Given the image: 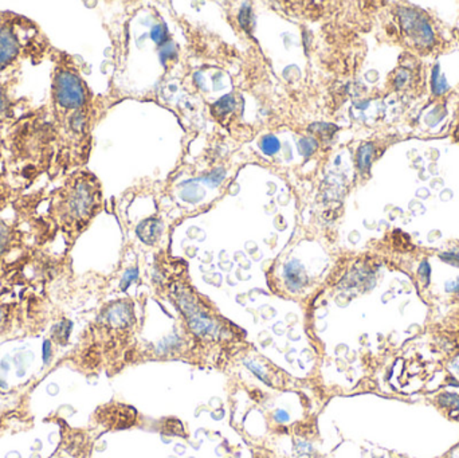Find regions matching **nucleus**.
Masks as SVG:
<instances>
[{
  "label": "nucleus",
  "mask_w": 459,
  "mask_h": 458,
  "mask_svg": "<svg viewBox=\"0 0 459 458\" xmlns=\"http://www.w3.org/2000/svg\"><path fill=\"white\" fill-rule=\"evenodd\" d=\"M175 54H177V50H175L174 45L169 43V45L164 46L163 50H161V59L166 61V59L174 58Z\"/></svg>",
  "instance_id": "412c9836"
},
{
  "label": "nucleus",
  "mask_w": 459,
  "mask_h": 458,
  "mask_svg": "<svg viewBox=\"0 0 459 458\" xmlns=\"http://www.w3.org/2000/svg\"><path fill=\"white\" fill-rule=\"evenodd\" d=\"M48 59L51 74L48 105L56 134V158L48 179L56 182L88 163L94 101L72 54L54 48Z\"/></svg>",
  "instance_id": "f257e3e1"
},
{
  "label": "nucleus",
  "mask_w": 459,
  "mask_h": 458,
  "mask_svg": "<svg viewBox=\"0 0 459 458\" xmlns=\"http://www.w3.org/2000/svg\"><path fill=\"white\" fill-rule=\"evenodd\" d=\"M274 419H275V421L281 422V424H283V422L289 421V414L283 410H277V411H275Z\"/></svg>",
  "instance_id": "4be33fe9"
},
{
  "label": "nucleus",
  "mask_w": 459,
  "mask_h": 458,
  "mask_svg": "<svg viewBox=\"0 0 459 458\" xmlns=\"http://www.w3.org/2000/svg\"><path fill=\"white\" fill-rule=\"evenodd\" d=\"M151 37L156 43H161L166 38V30L163 29V26H155L151 32Z\"/></svg>",
  "instance_id": "aec40b11"
},
{
  "label": "nucleus",
  "mask_w": 459,
  "mask_h": 458,
  "mask_svg": "<svg viewBox=\"0 0 459 458\" xmlns=\"http://www.w3.org/2000/svg\"><path fill=\"white\" fill-rule=\"evenodd\" d=\"M137 279V269H131V271L126 272V276H124L123 282H121V288L123 289H126L134 280Z\"/></svg>",
  "instance_id": "6ab92c4d"
},
{
  "label": "nucleus",
  "mask_w": 459,
  "mask_h": 458,
  "mask_svg": "<svg viewBox=\"0 0 459 458\" xmlns=\"http://www.w3.org/2000/svg\"><path fill=\"white\" fill-rule=\"evenodd\" d=\"M372 155H374V148L371 144H364L358 152V164L360 169H368L371 164Z\"/></svg>",
  "instance_id": "f8f14e48"
},
{
  "label": "nucleus",
  "mask_w": 459,
  "mask_h": 458,
  "mask_svg": "<svg viewBox=\"0 0 459 458\" xmlns=\"http://www.w3.org/2000/svg\"><path fill=\"white\" fill-rule=\"evenodd\" d=\"M134 409L121 405H105L94 413V419L108 429H126L134 424Z\"/></svg>",
  "instance_id": "6e6552de"
},
{
  "label": "nucleus",
  "mask_w": 459,
  "mask_h": 458,
  "mask_svg": "<svg viewBox=\"0 0 459 458\" xmlns=\"http://www.w3.org/2000/svg\"><path fill=\"white\" fill-rule=\"evenodd\" d=\"M2 137L8 174L15 185L26 191L48 177L56 158V134L48 104L30 108Z\"/></svg>",
  "instance_id": "f03ea898"
},
{
  "label": "nucleus",
  "mask_w": 459,
  "mask_h": 458,
  "mask_svg": "<svg viewBox=\"0 0 459 458\" xmlns=\"http://www.w3.org/2000/svg\"><path fill=\"white\" fill-rule=\"evenodd\" d=\"M53 48L37 22L13 11H0V77L16 74L27 62L40 64Z\"/></svg>",
  "instance_id": "20e7f679"
},
{
  "label": "nucleus",
  "mask_w": 459,
  "mask_h": 458,
  "mask_svg": "<svg viewBox=\"0 0 459 458\" xmlns=\"http://www.w3.org/2000/svg\"><path fill=\"white\" fill-rule=\"evenodd\" d=\"M43 203L45 212L39 215L43 225L48 233L62 237L69 252L101 210V183L89 169H77L46 193Z\"/></svg>",
  "instance_id": "7ed1b4c3"
},
{
  "label": "nucleus",
  "mask_w": 459,
  "mask_h": 458,
  "mask_svg": "<svg viewBox=\"0 0 459 458\" xmlns=\"http://www.w3.org/2000/svg\"><path fill=\"white\" fill-rule=\"evenodd\" d=\"M19 82V73L0 77V136L31 108L29 107V99L18 96Z\"/></svg>",
  "instance_id": "0eeeda50"
},
{
  "label": "nucleus",
  "mask_w": 459,
  "mask_h": 458,
  "mask_svg": "<svg viewBox=\"0 0 459 458\" xmlns=\"http://www.w3.org/2000/svg\"><path fill=\"white\" fill-rule=\"evenodd\" d=\"M30 304L0 293V344L29 333Z\"/></svg>",
  "instance_id": "423d86ee"
},
{
  "label": "nucleus",
  "mask_w": 459,
  "mask_h": 458,
  "mask_svg": "<svg viewBox=\"0 0 459 458\" xmlns=\"http://www.w3.org/2000/svg\"><path fill=\"white\" fill-rule=\"evenodd\" d=\"M234 105L235 102L232 96H225L220 101L215 102L214 107H212V112L217 116H225L234 109Z\"/></svg>",
  "instance_id": "ddd939ff"
},
{
  "label": "nucleus",
  "mask_w": 459,
  "mask_h": 458,
  "mask_svg": "<svg viewBox=\"0 0 459 458\" xmlns=\"http://www.w3.org/2000/svg\"><path fill=\"white\" fill-rule=\"evenodd\" d=\"M180 306L185 309L186 316H188V323L194 333L199 336H212L217 330V324L207 316L206 314L196 311V307L191 304L188 298H183Z\"/></svg>",
  "instance_id": "1a4fd4ad"
},
{
  "label": "nucleus",
  "mask_w": 459,
  "mask_h": 458,
  "mask_svg": "<svg viewBox=\"0 0 459 458\" xmlns=\"http://www.w3.org/2000/svg\"><path fill=\"white\" fill-rule=\"evenodd\" d=\"M10 177L7 167V153H5V145L3 137L0 136V177Z\"/></svg>",
  "instance_id": "2eb2a0df"
},
{
  "label": "nucleus",
  "mask_w": 459,
  "mask_h": 458,
  "mask_svg": "<svg viewBox=\"0 0 459 458\" xmlns=\"http://www.w3.org/2000/svg\"><path fill=\"white\" fill-rule=\"evenodd\" d=\"M246 366H247L248 370L253 371V373L255 374V376H258L259 379H261V381H264V382H266V384H269V382H267L266 374L264 373V370H262L261 366L256 365V363H254V362H247V363H246Z\"/></svg>",
  "instance_id": "a211bd4d"
},
{
  "label": "nucleus",
  "mask_w": 459,
  "mask_h": 458,
  "mask_svg": "<svg viewBox=\"0 0 459 458\" xmlns=\"http://www.w3.org/2000/svg\"><path fill=\"white\" fill-rule=\"evenodd\" d=\"M35 202L30 195H23L15 204L18 217L13 220L0 218V282L13 280L22 268L29 264L35 252L37 233L31 234L34 225Z\"/></svg>",
  "instance_id": "39448f33"
},
{
  "label": "nucleus",
  "mask_w": 459,
  "mask_h": 458,
  "mask_svg": "<svg viewBox=\"0 0 459 458\" xmlns=\"http://www.w3.org/2000/svg\"><path fill=\"white\" fill-rule=\"evenodd\" d=\"M261 148L262 151L266 153V155H275V153H277L281 148L280 140H278L275 136H272V134H269V136H264L261 142Z\"/></svg>",
  "instance_id": "4468645a"
},
{
  "label": "nucleus",
  "mask_w": 459,
  "mask_h": 458,
  "mask_svg": "<svg viewBox=\"0 0 459 458\" xmlns=\"http://www.w3.org/2000/svg\"><path fill=\"white\" fill-rule=\"evenodd\" d=\"M251 10L248 5H243L242 10H240L239 13V23L240 26L243 27L245 30L250 29V23H251Z\"/></svg>",
  "instance_id": "f3484780"
},
{
  "label": "nucleus",
  "mask_w": 459,
  "mask_h": 458,
  "mask_svg": "<svg viewBox=\"0 0 459 458\" xmlns=\"http://www.w3.org/2000/svg\"><path fill=\"white\" fill-rule=\"evenodd\" d=\"M161 231H163V225L160 220L150 218V220L140 223L137 228V236L144 244L153 245L160 238Z\"/></svg>",
  "instance_id": "9b49d317"
},
{
  "label": "nucleus",
  "mask_w": 459,
  "mask_h": 458,
  "mask_svg": "<svg viewBox=\"0 0 459 458\" xmlns=\"http://www.w3.org/2000/svg\"><path fill=\"white\" fill-rule=\"evenodd\" d=\"M283 276H285L286 285H288L291 292H297V290L302 289L307 282L304 266H302L299 261H291V263H289L288 265L285 266Z\"/></svg>",
  "instance_id": "9d476101"
},
{
  "label": "nucleus",
  "mask_w": 459,
  "mask_h": 458,
  "mask_svg": "<svg viewBox=\"0 0 459 458\" xmlns=\"http://www.w3.org/2000/svg\"><path fill=\"white\" fill-rule=\"evenodd\" d=\"M316 147H317V143H316L315 139L312 137H307V139H302L301 143H299V148H301L302 155L309 156L315 152Z\"/></svg>",
  "instance_id": "dca6fc26"
}]
</instances>
